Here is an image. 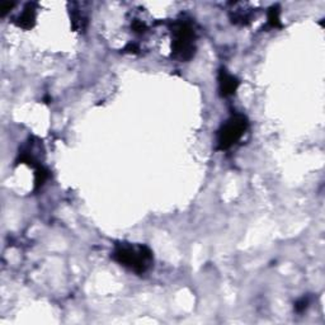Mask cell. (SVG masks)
Listing matches in <instances>:
<instances>
[{
	"instance_id": "5b68a950",
	"label": "cell",
	"mask_w": 325,
	"mask_h": 325,
	"mask_svg": "<svg viewBox=\"0 0 325 325\" xmlns=\"http://www.w3.org/2000/svg\"><path fill=\"white\" fill-rule=\"evenodd\" d=\"M34 23H36V4L28 3L24 10L18 17L17 26L23 30H30L34 26Z\"/></svg>"
},
{
	"instance_id": "52a82bcc",
	"label": "cell",
	"mask_w": 325,
	"mask_h": 325,
	"mask_svg": "<svg viewBox=\"0 0 325 325\" xmlns=\"http://www.w3.org/2000/svg\"><path fill=\"white\" fill-rule=\"evenodd\" d=\"M48 176H50V172L47 170L46 168L40 166H37L36 172H34V188L36 190L41 188L44 184V182L48 180Z\"/></svg>"
},
{
	"instance_id": "30bf717a",
	"label": "cell",
	"mask_w": 325,
	"mask_h": 325,
	"mask_svg": "<svg viewBox=\"0 0 325 325\" xmlns=\"http://www.w3.org/2000/svg\"><path fill=\"white\" fill-rule=\"evenodd\" d=\"M14 6V3H4V4H2V6H0V13H2V16H6V13H9V12L12 10V8H13Z\"/></svg>"
},
{
	"instance_id": "6da1fadb",
	"label": "cell",
	"mask_w": 325,
	"mask_h": 325,
	"mask_svg": "<svg viewBox=\"0 0 325 325\" xmlns=\"http://www.w3.org/2000/svg\"><path fill=\"white\" fill-rule=\"evenodd\" d=\"M112 258L122 267L132 270L138 274L148 272L154 262L152 252L149 246L126 242L116 244L113 249Z\"/></svg>"
},
{
	"instance_id": "8992f818",
	"label": "cell",
	"mask_w": 325,
	"mask_h": 325,
	"mask_svg": "<svg viewBox=\"0 0 325 325\" xmlns=\"http://www.w3.org/2000/svg\"><path fill=\"white\" fill-rule=\"evenodd\" d=\"M280 6H270V10H268V26L272 28H281V18H280Z\"/></svg>"
},
{
	"instance_id": "9c48e42d",
	"label": "cell",
	"mask_w": 325,
	"mask_h": 325,
	"mask_svg": "<svg viewBox=\"0 0 325 325\" xmlns=\"http://www.w3.org/2000/svg\"><path fill=\"white\" fill-rule=\"evenodd\" d=\"M308 298H302L301 300H298V302L295 304V310H296V312H304V310H305L306 308H308Z\"/></svg>"
},
{
	"instance_id": "3957f363",
	"label": "cell",
	"mask_w": 325,
	"mask_h": 325,
	"mask_svg": "<svg viewBox=\"0 0 325 325\" xmlns=\"http://www.w3.org/2000/svg\"><path fill=\"white\" fill-rule=\"evenodd\" d=\"M249 127L246 116L242 113H235L230 117L218 131V146L216 149L224 152L229 150L244 136Z\"/></svg>"
},
{
	"instance_id": "277c9868",
	"label": "cell",
	"mask_w": 325,
	"mask_h": 325,
	"mask_svg": "<svg viewBox=\"0 0 325 325\" xmlns=\"http://www.w3.org/2000/svg\"><path fill=\"white\" fill-rule=\"evenodd\" d=\"M240 86V80L226 69H221L218 72V90L221 96H232L236 93Z\"/></svg>"
},
{
	"instance_id": "7a4b0ae2",
	"label": "cell",
	"mask_w": 325,
	"mask_h": 325,
	"mask_svg": "<svg viewBox=\"0 0 325 325\" xmlns=\"http://www.w3.org/2000/svg\"><path fill=\"white\" fill-rule=\"evenodd\" d=\"M172 50L173 56L180 61H188L196 52V30L192 20H176L172 24Z\"/></svg>"
},
{
	"instance_id": "ba28073f",
	"label": "cell",
	"mask_w": 325,
	"mask_h": 325,
	"mask_svg": "<svg viewBox=\"0 0 325 325\" xmlns=\"http://www.w3.org/2000/svg\"><path fill=\"white\" fill-rule=\"evenodd\" d=\"M132 30H134V32H135V34H144V32H145L146 30H148V27H146V24L142 22V20H135L132 22Z\"/></svg>"
}]
</instances>
